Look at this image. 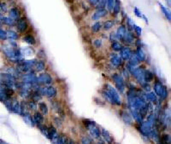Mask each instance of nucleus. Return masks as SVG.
<instances>
[{
    "mask_svg": "<svg viewBox=\"0 0 171 144\" xmlns=\"http://www.w3.org/2000/svg\"><path fill=\"white\" fill-rule=\"evenodd\" d=\"M1 21L5 26L10 27H13L15 26V21L13 19H11L10 16H3L2 19H1Z\"/></svg>",
    "mask_w": 171,
    "mask_h": 144,
    "instance_id": "7c9ffc66",
    "label": "nucleus"
},
{
    "mask_svg": "<svg viewBox=\"0 0 171 144\" xmlns=\"http://www.w3.org/2000/svg\"><path fill=\"white\" fill-rule=\"evenodd\" d=\"M54 123L56 124V125H57L58 127H61L62 125H63V119H61L60 117L55 118V119H54Z\"/></svg>",
    "mask_w": 171,
    "mask_h": 144,
    "instance_id": "6e6d98bb",
    "label": "nucleus"
},
{
    "mask_svg": "<svg viewBox=\"0 0 171 144\" xmlns=\"http://www.w3.org/2000/svg\"><path fill=\"white\" fill-rule=\"evenodd\" d=\"M87 130L89 131V134L91 136L92 138L94 139H99L101 137V129L96 125V123H94L92 125H90Z\"/></svg>",
    "mask_w": 171,
    "mask_h": 144,
    "instance_id": "9d476101",
    "label": "nucleus"
},
{
    "mask_svg": "<svg viewBox=\"0 0 171 144\" xmlns=\"http://www.w3.org/2000/svg\"><path fill=\"white\" fill-rule=\"evenodd\" d=\"M114 26H115V21H113V20H107V21H105L103 23L102 28L104 31H109V30H110V29L112 28Z\"/></svg>",
    "mask_w": 171,
    "mask_h": 144,
    "instance_id": "c9c22d12",
    "label": "nucleus"
},
{
    "mask_svg": "<svg viewBox=\"0 0 171 144\" xmlns=\"http://www.w3.org/2000/svg\"><path fill=\"white\" fill-rule=\"evenodd\" d=\"M30 92H31V91L26 90V89H20V90H18L19 96L21 98H23V99H29Z\"/></svg>",
    "mask_w": 171,
    "mask_h": 144,
    "instance_id": "ea45409f",
    "label": "nucleus"
},
{
    "mask_svg": "<svg viewBox=\"0 0 171 144\" xmlns=\"http://www.w3.org/2000/svg\"><path fill=\"white\" fill-rule=\"evenodd\" d=\"M140 87H141L142 90L145 91V93L152 91V86H151V85H150L149 83L145 82V83H143L142 85H140Z\"/></svg>",
    "mask_w": 171,
    "mask_h": 144,
    "instance_id": "49530a36",
    "label": "nucleus"
},
{
    "mask_svg": "<svg viewBox=\"0 0 171 144\" xmlns=\"http://www.w3.org/2000/svg\"><path fill=\"white\" fill-rule=\"evenodd\" d=\"M1 25H2V21H1V20H0V27H1Z\"/></svg>",
    "mask_w": 171,
    "mask_h": 144,
    "instance_id": "338daca9",
    "label": "nucleus"
},
{
    "mask_svg": "<svg viewBox=\"0 0 171 144\" xmlns=\"http://www.w3.org/2000/svg\"><path fill=\"white\" fill-rule=\"evenodd\" d=\"M12 101V113H14L15 114H19L21 115V102H20L17 98L12 97L11 98Z\"/></svg>",
    "mask_w": 171,
    "mask_h": 144,
    "instance_id": "a211bd4d",
    "label": "nucleus"
},
{
    "mask_svg": "<svg viewBox=\"0 0 171 144\" xmlns=\"http://www.w3.org/2000/svg\"><path fill=\"white\" fill-rule=\"evenodd\" d=\"M133 54V52L132 49L130 48L129 46H123L122 50L120 51V56L124 62H127L131 58Z\"/></svg>",
    "mask_w": 171,
    "mask_h": 144,
    "instance_id": "ddd939ff",
    "label": "nucleus"
},
{
    "mask_svg": "<svg viewBox=\"0 0 171 144\" xmlns=\"http://www.w3.org/2000/svg\"><path fill=\"white\" fill-rule=\"evenodd\" d=\"M104 86L105 87H104V90H105L107 91L108 94L110 95V98H111V100L113 101V104L115 106H118V107L122 106V97L120 96L119 92L117 91V89L115 87H113L111 85H110V84H106Z\"/></svg>",
    "mask_w": 171,
    "mask_h": 144,
    "instance_id": "7ed1b4c3",
    "label": "nucleus"
},
{
    "mask_svg": "<svg viewBox=\"0 0 171 144\" xmlns=\"http://www.w3.org/2000/svg\"><path fill=\"white\" fill-rule=\"evenodd\" d=\"M58 94V89L53 85H48L45 86V92H44V96H46L48 99H54L57 97Z\"/></svg>",
    "mask_w": 171,
    "mask_h": 144,
    "instance_id": "4468645a",
    "label": "nucleus"
},
{
    "mask_svg": "<svg viewBox=\"0 0 171 144\" xmlns=\"http://www.w3.org/2000/svg\"><path fill=\"white\" fill-rule=\"evenodd\" d=\"M23 41L29 45H35L37 43L36 39L33 34H26L23 37Z\"/></svg>",
    "mask_w": 171,
    "mask_h": 144,
    "instance_id": "cd10ccee",
    "label": "nucleus"
},
{
    "mask_svg": "<svg viewBox=\"0 0 171 144\" xmlns=\"http://www.w3.org/2000/svg\"><path fill=\"white\" fill-rule=\"evenodd\" d=\"M160 142L162 144H171V136L169 133H163L160 136Z\"/></svg>",
    "mask_w": 171,
    "mask_h": 144,
    "instance_id": "e433bc0d",
    "label": "nucleus"
},
{
    "mask_svg": "<svg viewBox=\"0 0 171 144\" xmlns=\"http://www.w3.org/2000/svg\"><path fill=\"white\" fill-rule=\"evenodd\" d=\"M133 54L140 63L144 62L146 60V55L145 51L143 50L142 47H137Z\"/></svg>",
    "mask_w": 171,
    "mask_h": 144,
    "instance_id": "412c9836",
    "label": "nucleus"
},
{
    "mask_svg": "<svg viewBox=\"0 0 171 144\" xmlns=\"http://www.w3.org/2000/svg\"><path fill=\"white\" fill-rule=\"evenodd\" d=\"M81 144H93V140L91 136H83L81 138Z\"/></svg>",
    "mask_w": 171,
    "mask_h": 144,
    "instance_id": "a18cd8bd",
    "label": "nucleus"
},
{
    "mask_svg": "<svg viewBox=\"0 0 171 144\" xmlns=\"http://www.w3.org/2000/svg\"><path fill=\"white\" fill-rule=\"evenodd\" d=\"M68 138L64 134H59L58 139V142L57 144H68Z\"/></svg>",
    "mask_w": 171,
    "mask_h": 144,
    "instance_id": "c03bdc74",
    "label": "nucleus"
},
{
    "mask_svg": "<svg viewBox=\"0 0 171 144\" xmlns=\"http://www.w3.org/2000/svg\"><path fill=\"white\" fill-rule=\"evenodd\" d=\"M7 33V38L9 40H12V41H16L19 39V34H17L15 31L14 30H11V29H9L6 31Z\"/></svg>",
    "mask_w": 171,
    "mask_h": 144,
    "instance_id": "2f4dec72",
    "label": "nucleus"
},
{
    "mask_svg": "<svg viewBox=\"0 0 171 144\" xmlns=\"http://www.w3.org/2000/svg\"><path fill=\"white\" fill-rule=\"evenodd\" d=\"M33 119H34V123L36 125H42L44 123V116L38 111H35L33 115Z\"/></svg>",
    "mask_w": 171,
    "mask_h": 144,
    "instance_id": "b1692460",
    "label": "nucleus"
},
{
    "mask_svg": "<svg viewBox=\"0 0 171 144\" xmlns=\"http://www.w3.org/2000/svg\"><path fill=\"white\" fill-rule=\"evenodd\" d=\"M122 75L126 78H128L129 76H130V72H129V71L127 70L126 67H124V68L122 69ZM123 76H122V77H123Z\"/></svg>",
    "mask_w": 171,
    "mask_h": 144,
    "instance_id": "13d9d810",
    "label": "nucleus"
},
{
    "mask_svg": "<svg viewBox=\"0 0 171 144\" xmlns=\"http://www.w3.org/2000/svg\"><path fill=\"white\" fill-rule=\"evenodd\" d=\"M38 56H39V60H44L45 57V53L43 50H39L38 51Z\"/></svg>",
    "mask_w": 171,
    "mask_h": 144,
    "instance_id": "4d7b16f0",
    "label": "nucleus"
},
{
    "mask_svg": "<svg viewBox=\"0 0 171 144\" xmlns=\"http://www.w3.org/2000/svg\"><path fill=\"white\" fill-rule=\"evenodd\" d=\"M3 72H7L10 75L14 76L15 78H16L18 80H20V78L22 76V73L20 72L19 70L16 68L15 67H11V66H8V67H5L3 68Z\"/></svg>",
    "mask_w": 171,
    "mask_h": 144,
    "instance_id": "f8f14e48",
    "label": "nucleus"
},
{
    "mask_svg": "<svg viewBox=\"0 0 171 144\" xmlns=\"http://www.w3.org/2000/svg\"><path fill=\"white\" fill-rule=\"evenodd\" d=\"M108 14H109V12L106 9H98L92 14V20L95 21H98L100 19L107 16Z\"/></svg>",
    "mask_w": 171,
    "mask_h": 144,
    "instance_id": "2eb2a0df",
    "label": "nucleus"
},
{
    "mask_svg": "<svg viewBox=\"0 0 171 144\" xmlns=\"http://www.w3.org/2000/svg\"><path fill=\"white\" fill-rule=\"evenodd\" d=\"M51 107H52V109H53L57 114H58L59 116L61 117V118H63L64 119V117H65V113H64V108L62 107V106L61 104L59 103L58 101H52V102H51Z\"/></svg>",
    "mask_w": 171,
    "mask_h": 144,
    "instance_id": "aec40b11",
    "label": "nucleus"
},
{
    "mask_svg": "<svg viewBox=\"0 0 171 144\" xmlns=\"http://www.w3.org/2000/svg\"><path fill=\"white\" fill-rule=\"evenodd\" d=\"M46 68V63L44 60H37L36 63L34 64V71L36 72H42Z\"/></svg>",
    "mask_w": 171,
    "mask_h": 144,
    "instance_id": "4be33fe9",
    "label": "nucleus"
},
{
    "mask_svg": "<svg viewBox=\"0 0 171 144\" xmlns=\"http://www.w3.org/2000/svg\"><path fill=\"white\" fill-rule=\"evenodd\" d=\"M158 5H159V6H160V9H161L163 14H164V16L166 17L167 20H168L169 21H170L171 15H170V12H169V10H168V9L165 8L163 5H162L161 3H158Z\"/></svg>",
    "mask_w": 171,
    "mask_h": 144,
    "instance_id": "a19ab883",
    "label": "nucleus"
},
{
    "mask_svg": "<svg viewBox=\"0 0 171 144\" xmlns=\"http://www.w3.org/2000/svg\"><path fill=\"white\" fill-rule=\"evenodd\" d=\"M126 31H127L126 27H125L124 25H120V26L118 27L117 32L115 33V34H116V36H117V39H119V40H122L124 35L126 34Z\"/></svg>",
    "mask_w": 171,
    "mask_h": 144,
    "instance_id": "a878e982",
    "label": "nucleus"
},
{
    "mask_svg": "<svg viewBox=\"0 0 171 144\" xmlns=\"http://www.w3.org/2000/svg\"><path fill=\"white\" fill-rule=\"evenodd\" d=\"M4 104H5V106L6 107L7 110L10 112V113H12V101H11V99L7 100L5 102H4Z\"/></svg>",
    "mask_w": 171,
    "mask_h": 144,
    "instance_id": "864d4df0",
    "label": "nucleus"
},
{
    "mask_svg": "<svg viewBox=\"0 0 171 144\" xmlns=\"http://www.w3.org/2000/svg\"><path fill=\"white\" fill-rule=\"evenodd\" d=\"M153 90L154 93L156 94L157 97L160 98L162 101H166L169 97V91L167 87L159 80H155V83L153 85Z\"/></svg>",
    "mask_w": 171,
    "mask_h": 144,
    "instance_id": "f03ea898",
    "label": "nucleus"
},
{
    "mask_svg": "<svg viewBox=\"0 0 171 144\" xmlns=\"http://www.w3.org/2000/svg\"><path fill=\"white\" fill-rule=\"evenodd\" d=\"M27 105H28V108L29 112L30 111H33V112L37 111V108H38L37 102L32 101V100H29V101H27Z\"/></svg>",
    "mask_w": 171,
    "mask_h": 144,
    "instance_id": "79ce46f5",
    "label": "nucleus"
},
{
    "mask_svg": "<svg viewBox=\"0 0 171 144\" xmlns=\"http://www.w3.org/2000/svg\"><path fill=\"white\" fill-rule=\"evenodd\" d=\"M133 31L135 33V34H136L138 37H140L142 34L141 27H139V26H137V25H134V26H133Z\"/></svg>",
    "mask_w": 171,
    "mask_h": 144,
    "instance_id": "603ef678",
    "label": "nucleus"
},
{
    "mask_svg": "<svg viewBox=\"0 0 171 144\" xmlns=\"http://www.w3.org/2000/svg\"><path fill=\"white\" fill-rule=\"evenodd\" d=\"M145 98H146V101L147 102H151V103H153V104L158 103V97L156 96V94L153 91H150L146 93Z\"/></svg>",
    "mask_w": 171,
    "mask_h": 144,
    "instance_id": "393cba45",
    "label": "nucleus"
},
{
    "mask_svg": "<svg viewBox=\"0 0 171 144\" xmlns=\"http://www.w3.org/2000/svg\"><path fill=\"white\" fill-rule=\"evenodd\" d=\"M110 62L112 67L116 68L122 67L124 65V61L122 60L120 56H118L116 53H111L110 54Z\"/></svg>",
    "mask_w": 171,
    "mask_h": 144,
    "instance_id": "1a4fd4ad",
    "label": "nucleus"
},
{
    "mask_svg": "<svg viewBox=\"0 0 171 144\" xmlns=\"http://www.w3.org/2000/svg\"><path fill=\"white\" fill-rule=\"evenodd\" d=\"M120 12H121V3H120L119 0H116L115 5L113 7L112 14H114L115 16H117V15L120 14Z\"/></svg>",
    "mask_w": 171,
    "mask_h": 144,
    "instance_id": "58836bf2",
    "label": "nucleus"
},
{
    "mask_svg": "<svg viewBox=\"0 0 171 144\" xmlns=\"http://www.w3.org/2000/svg\"><path fill=\"white\" fill-rule=\"evenodd\" d=\"M166 1H167V3L169 4V6H170V1H169V0H166Z\"/></svg>",
    "mask_w": 171,
    "mask_h": 144,
    "instance_id": "0e129e2a",
    "label": "nucleus"
},
{
    "mask_svg": "<svg viewBox=\"0 0 171 144\" xmlns=\"http://www.w3.org/2000/svg\"><path fill=\"white\" fill-rule=\"evenodd\" d=\"M59 133L57 128L54 125H51L48 126V139L51 141V142L57 144L58 139Z\"/></svg>",
    "mask_w": 171,
    "mask_h": 144,
    "instance_id": "9b49d317",
    "label": "nucleus"
},
{
    "mask_svg": "<svg viewBox=\"0 0 171 144\" xmlns=\"http://www.w3.org/2000/svg\"><path fill=\"white\" fill-rule=\"evenodd\" d=\"M37 126H38L39 130H40V132L44 135V136H46V137L48 138V126H47L46 125H44V124L39 125H37Z\"/></svg>",
    "mask_w": 171,
    "mask_h": 144,
    "instance_id": "37998d69",
    "label": "nucleus"
},
{
    "mask_svg": "<svg viewBox=\"0 0 171 144\" xmlns=\"http://www.w3.org/2000/svg\"><path fill=\"white\" fill-rule=\"evenodd\" d=\"M53 77L48 72H42L37 76V84L39 85H51L53 84Z\"/></svg>",
    "mask_w": 171,
    "mask_h": 144,
    "instance_id": "423d86ee",
    "label": "nucleus"
},
{
    "mask_svg": "<svg viewBox=\"0 0 171 144\" xmlns=\"http://www.w3.org/2000/svg\"><path fill=\"white\" fill-rule=\"evenodd\" d=\"M0 144H9V143H7L6 142H5V141H3V140L0 139Z\"/></svg>",
    "mask_w": 171,
    "mask_h": 144,
    "instance_id": "e2e57ef3",
    "label": "nucleus"
},
{
    "mask_svg": "<svg viewBox=\"0 0 171 144\" xmlns=\"http://www.w3.org/2000/svg\"><path fill=\"white\" fill-rule=\"evenodd\" d=\"M133 12H134V14L136 15L137 17H139V18H142V16H143V14H142L141 12H140V10H139L138 8H134V10H133Z\"/></svg>",
    "mask_w": 171,
    "mask_h": 144,
    "instance_id": "bf43d9fd",
    "label": "nucleus"
},
{
    "mask_svg": "<svg viewBox=\"0 0 171 144\" xmlns=\"http://www.w3.org/2000/svg\"><path fill=\"white\" fill-rule=\"evenodd\" d=\"M154 79H155L154 73H153L152 71L146 69L145 73H144V80H145V82H146V83H149V84H150L151 82L154 81Z\"/></svg>",
    "mask_w": 171,
    "mask_h": 144,
    "instance_id": "c756f323",
    "label": "nucleus"
},
{
    "mask_svg": "<svg viewBox=\"0 0 171 144\" xmlns=\"http://www.w3.org/2000/svg\"><path fill=\"white\" fill-rule=\"evenodd\" d=\"M9 16L15 21H17L21 17V12L18 7H12L9 10Z\"/></svg>",
    "mask_w": 171,
    "mask_h": 144,
    "instance_id": "f3484780",
    "label": "nucleus"
},
{
    "mask_svg": "<svg viewBox=\"0 0 171 144\" xmlns=\"http://www.w3.org/2000/svg\"><path fill=\"white\" fill-rule=\"evenodd\" d=\"M120 115H121V118L122 120L124 121V123L127 125H132L133 123V120L132 116L130 114V113H128L127 111L125 110H122L120 112Z\"/></svg>",
    "mask_w": 171,
    "mask_h": 144,
    "instance_id": "6ab92c4d",
    "label": "nucleus"
},
{
    "mask_svg": "<svg viewBox=\"0 0 171 144\" xmlns=\"http://www.w3.org/2000/svg\"><path fill=\"white\" fill-rule=\"evenodd\" d=\"M15 27H16V29L20 34H26L28 30V27H29L28 21L27 18L26 17H21L17 21H15Z\"/></svg>",
    "mask_w": 171,
    "mask_h": 144,
    "instance_id": "0eeeda50",
    "label": "nucleus"
},
{
    "mask_svg": "<svg viewBox=\"0 0 171 144\" xmlns=\"http://www.w3.org/2000/svg\"><path fill=\"white\" fill-rule=\"evenodd\" d=\"M23 120L25 121V123L27 124V125H28L29 126H32V127H34L35 126V123H34V119H33V115H31L30 114V113H27V114H24L23 115Z\"/></svg>",
    "mask_w": 171,
    "mask_h": 144,
    "instance_id": "c85d7f7f",
    "label": "nucleus"
},
{
    "mask_svg": "<svg viewBox=\"0 0 171 144\" xmlns=\"http://www.w3.org/2000/svg\"><path fill=\"white\" fill-rule=\"evenodd\" d=\"M38 107H39V112L43 115H48V114H49V107H48V106H47V104L44 101H39V104H38Z\"/></svg>",
    "mask_w": 171,
    "mask_h": 144,
    "instance_id": "bb28decb",
    "label": "nucleus"
},
{
    "mask_svg": "<svg viewBox=\"0 0 171 144\" xmlns=\"http://www.w3.org/2000/svg\"><path fill=\"white\" fill-rule=\"evenodd\" d=\"M93 46L96 49H101L103 46V40L101 39H96L93 41Z\"/></svg>",
    "mask_w": 171,
    "mask_h": 144,
    "instance_id": "09e8293b",
    "label": "nucleus"
},
{
    "mask_svg": "<svg viewBox=\"0 0 171 144\" xmlns=\"http://www.w3.org/2000/svg\"><path fill=\"white\" fill-rule=\"evenodd\" d=\"M134 35L132 33V31H129V30H127L126 31V34L124 35V37H123V39H122V42L124 43V44H126V45H130V44H132V43H134Z\"/></svg>",
    "mask_w": 171,
    "mask_h": 144,
    "instance_id": "dca6fc26",
    "label": "nucleus"
},
{
    "mask_svg": "<svg viewBox=\"0 0 171 144\" xmlns=\"http://www.w3.org/2000/svg\"><path fill=\"white\" fill-rule=\"evenodd\" d=\"M122 48H123V44L118 41H114L110 43V49L115 52H120Z\"/></svg>",
    "mask_w": 171,
    "mask_h": 144,
    "instance_id": "72a5a7b5",
    "label": "nucleus"
},
{
    "mask_svg": "<svg viewBox=\"0 0 171 144\" xmlns=\"http://www.w3.org/2000/svg\"><path fill=\"white\" fill-rule=\"evenodd\" d=\"M111 79L115 84V87L119 93H123L126 90V83L122 74L114 72L111 74Z\"/></svg>",
    "mask_w": 171,
    "mask_h": 144,
    "instance_id": "20e7f679",
    "label": "nucleus"
},
{
    "mask_svg": "<svg viewBox=\"0 0 171 144\" xmlns=\"http://www.w3.org/2000/svg\"><path fill=\"white\" fill-rule=\"evenodd\" d=\"M145 71H146V67L144 66H140V67H133L129 71V72L133 77L135 78L137 83H139L140 85H142L143 83H145V80H144Z\"/></svg>",
    "mask_w": 171,
    "mask_h": 144,
    "instance_id": "39448f33",
    "label": "nucleus"
},
{
    "mask_svg": "<svg viewBox=\"0 0 171 144\" xmlns=\"http://www.w3.org/2000/svg\"><path fill=\"white\" fill-rule=\"evenodd\" d=\"M9 99H11V98H9L4 91H1V90H0V101L4 103V102H5L7 100H9Z\"/></svg>",
    "mask_w": 171,
    "mask_h": 144,
    "instance_id": "3c124183",
    "label": "nucleus"
},
{
    "mask_svg": "<svg viewBox=\"0 0 171 144\" xmlns=\"http://www.w3.org/2000/svg\"><path fill=\"white\" fill-rule=\"evenodd\" d=\"M88 3L90 4V5L92 6H96V5L98 4V0H87Z\"/></svg>",
    "mask_w": 171,
    "mask_h": 144,
    "instance_id": "680f3d73",
    "label": "nucleus"
},
{
    "mask_svg": "<svg viewBox=\"0 0 171 144\" xmlns=\"http://www.w3.org/2000/svg\"><path fill=\"white\" fill-rule=\"evenodd\" d=\"M117 36H116V34L115 33H111L110 34V40L111 42H114V41H117Z\"/></svg>",
    "mask_w": 171,
    "mask_h": 144,
    "instance_id": "052dcab7",
    "label": "nucleus"
},
{
    "mask_svg": "<svg viewBox=\"0 0 171 144\" xmlns=\"http://www.w3.org/2000/svg\"><path fill=\"white\" fill-rule=\"evenodd\" d=\"M20 80L26 84H31V85H35L37 84V75L35 74V72H28L22 74L21 78H20Z\"/></svg>",
    "mask_w": 171,
    "mask_h": 144,
    "instance_id": "6e6552de",
    "label": "nucleus"
},
{
    "mask_svg": "<svg viewBox=\"0 0 171 144\" xmlns=\"http://www.w3.org/2000/svg\"><path fill=\"white\" fill-rule=\"evenodd\" d=\"M103 27V23L101 21H96L94 24L92 25L91 27V31L93 34H98L101 31V29Z\"/></svg>",
    "mask_w": 171,
    "mask_h": 144,
    "instance_id": "f704fd0d",
    "label": "nucleus"
},
{
    "mask_svg": "<svg viewBox=\"0 0 171 144\" xmlns=\"http://www.w3.org/2000/svg\"><path fill=\"white\" fill-rule=\"evenodd\" d=\"M3 54L5 55V56L7 58L8 61H10V62L14 63V64H18L25 61L22 53L21 51V49L12 48L7 45H4Z\"/></svg>",
    "mask_w": 171,
    "mask_h": 144,
    "instance_id": "f257e3e1",
    "label": "nucleus"
},
{
    "mask_svg": "<svg viewBox=\"0 0 171 144\" xmlns=\"http://www.w3.org/2000/svg\"><path fill=\"white\" fill-rule=\"evenodd\" d=\"M7 39H8V38H7V33H6V31L0 27V40H1V41H5V40H7Z\"/></svg>",
    "mask_w": 171,
    "mask_h": 144,
    "instance_id": "8fccbe9b",
    "label": "nucleus"
},
{
    "mask_svg": "<svg viewBox=\"0 0 171 144\" xmlns=\"http://www.w3.org/2000/svg\"><path fill=\"white\" fill-rule=\"evenodd\" d=\"M98 144H101V143H98Z\"/></svg>",
    "mask_w": 171,
    "mask_h": 144,
    "instance_id": "774afa93",
    "label": "nucleus"
},
{
    "mask_svg": "<svg viewBox=\"0 0 171 144\" xmlns=\"http://www.w3.org/2000/svg\"><path fill=\"white\" fill-rule=\"evenodd\" d=\"M42 97L43 96H41L38 91H31V92H30L29 100H32V101H35V102H39V101L42 100Z\"/></svg>",
    "mask_w": 171,
    "mask_h": 144,
    "instance_id": "473e14b6",
    "label": "nucleus"
},
{
    "mask_svg": "<svg viewBox=\"0 0 171 144\" xmlns=\"http://www.w3.org/2000/svg\"><path fill=\"white\" fill-rule=\"evenodd\" d=\"M0 11L2 13H5L8 11V6L5 2H0Z\"/></svg>",
    "mask_w": 171,
    "mask_h": 144,
    "instance_id": "5fc2aeb1",
    "label": "nucleus"
},
{
    "mask_svg": "<svg viewBox=\"0 0 171 144\" xmlns=\"http://www.w3.org/2000/svg\"><path fill=\"white\" fill-rule=\"evenodd\" d=\"M21 51L22 53V56H32V55H34V53H35V50H34V49L33 47H26V48H23L21 50Z\"/></svg>",
    "mask_w": 171,
    "mask_h": 144,
    "instance_id": "4c0bfd02",
    "label": "nucleus"
},
{
    "mask_svg": "<svg viewBox=\"0 0 171 144\" xmlns=\"http://www.w3.org/2000/svg\"><path fill=\"white\" fill-rule=\"evenodd\" d=\"M156 144H162L161 142H156Z\"/></svg>",
    "mask_w": 171,
    "mask_h": 144,
    "instance_id": "69168bd1",
    "label": "nucleus"
},
{
    "mask_svg": "<svg viewBox=\"0 0 171 144\" xmlns=\"http://www.w3.org/2000/svg\"><path fill=\"white\" fill-rule=\"evenodd\" d=\"M101 136H102L104 142L107 144H112L114 142V138L113 136L110 135V133L105 129H101Z\"/></svg>",
    "mask_w": 171,
    "mask_h": 144,
    "instance_id": "5701e85b",
    "label": "nucleus"
},
{
    "mask_svg": "<svg viewBox=\"0 0 171 144\" xmlns=\"http://www.w3.org/2000/svg\"><path fill=\"white\" fill-rule=\"evenodd\" d=\"M115 3H116V0H106V8H107L108 12H112Z\"/></svg>",
    "mask_w": 171,
    "mask_h": 144,
    "instance_id": "de8ad7c7",
    "label": "nucleus"
}]
</instances>
